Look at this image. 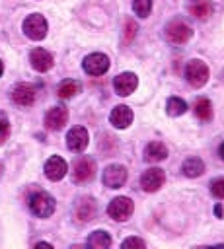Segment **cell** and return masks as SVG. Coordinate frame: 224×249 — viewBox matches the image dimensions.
<instances>
[{
    "label": "cell",
    "mask_w": 224,
    "mask_h": 249,
    "mask_svg": "<svg viewBox=\"0 0 224 249\" xmlns=\"http://www.w3.org/2000/svg\"><path fill=\"white\" fill-rule=\"evenodd\" d=\"M29 210L39 218H49L55 212V198L45 191H37L29 196Z\"/></svg>",
    "instance_id": "obj_1"
},
{
    "label": "cell",
    "mask_w": 224,
    "mask_h": 249,
    "mask_svg": "<svg viewBox=\"0 0 224 249\" xmlns=\"http://www.w3.org/2000/svg\"><path fill=\"white\" fill-rule=\"evenodd\" d=\"M185 78L193 88H203L208 80V66L203 60H189L185 68Z\"/></svg>",
    "instance_id": "obj_2"
},
{
    "label": "cell",
    "mask_w": 224,
    "mask_h": 249,
    "mask_svg": "<svg viewBox=\"0 0 224 249\" xmlns=\"http://www.w3.org/2000/svg\"><path fill=\"white\" fill-rule=\"evenodd\" d=\"M23 33L33 39V41H41L47 35V19L41 14H31L25 18L23 21Z\"/></svg>",
    "instance_id": "obj_3"
},
{
    "label": "cell",
    "mask_w": 224,
    "mask_h": 249,
    "mask_svg": "<svg viewBox=\"0 0 224 249\" xmlns=\"http://www.w3.org/2000/svg\"><path fill=\"white\" fill-rule=\"evenodd\" d=\"M82 68L90 76H101V74H105L109 70V56L103 54V53H92V54H88L84 58Z\"/></svg>",
    "instance_id": "obj_4"
},
{
    "label": "cell",
    "mask_w": 224,
    "mask_h": 249,
    "mask_svg": "<svg viewBox=\"0 0 224 249\" xmlns=\"http://www.w3.org/2000/svg\"><path fill=\"white\" fill-rule=\"evenodd\" d=\"M101 181L105 187L109 189H119L125 185L127 181V167L125 165H119V163H111L103 169V175H101Z\"/></svg>",
    "instance_id": "obj_5"
},
{
    "label": "cell",
    "mask_w": 224,
    "mask_h": 249,
    "mask_svg": "<svg viewBox=\"0 0 224 249\" xmlns=\"http://www.w3.org/2000/svg\"><path fill=\"white\" fill-rule=\"evenodd\" d=\"M134 210V204L129 196H117L109 202L107 206V214L113 218V220H119V222H125Z\"/></svg>",
    "instance_id": "obj_6"
},
{
    "label": "cell",
    "mask_w": 224,
    "mask_h": 249,
    "mask_svg": "<svg viewBox=\"0 0 224 249\" xmlns=\"http://www.w3.org/2000/svg\"><path fill=\"white\" fill-rule=\"evenodd\" d=\"M191 35H193V31H191V27H189L185 21L175 19V21H169V23L166 25V37H168L171 43H175V45L187 43V41L191 39Z\"/></svg>",
    "instance_id": "obj_7"
},
{
    "label": "cell",
    "mask_w": 224,
    "mask_h": 249,
    "mask_svg": "<svg viewBox=\"0 0 224 249\" xmlns=\"http://www.w3.org/2000/svg\"><path fill=\"white\" fill-rule=\"evenodd\" d=\"M164 181H166L164 171H162L160 167H150V169H146V171L142 173V177H140V187H142L146 193H156V191L164 185Z\"/></svg>",
    "instance_id": "obj_8"
},
{
    "label": "cell",
    "mask_w": 224,
    "mask_h": 249,
    "mask_svg": "<svg viewBox=\"0 0 224 249\" xmlns=\"http://www.w3.org/2000/svg\"><path fill=\"white\" fill-rule=\"evenodd\" d=\"M95 175V163L93 160L90 158H80L76 163H74V169H72V177L76 183H88L92 181Z\"/></svg>",
    "instance_id": "obj_9"
},
{
    "label": "cell",
    "mask_w": 224,
    "mask_h": 249,
    "mask_svg": "<svg viewBox=\"0 0 224 249\" xmlns=\"http://www.w3.org/2000/svg\"><path fill=\"white\" fill-rule=\"evenodd\" d=\"M35 95H37V89H35V86H31V84H18V86L12 89V101H14L16 105H21V107L33 105Z\"/></svg>",
    "instance_id": "obj_10"
},
{
    "label": "cell",
    "mask_w": 224,
    "mask_h": 249,
    "mask_svg": "<svg viewBox=\"0 0 224 249\" xmlns=\"http://www.w3.org/2000/svg\"><path fill=\"white\" fill-rule=\"evenodd\" d=\"M136 86H138V78H136V74H132V72H123V74H119V76L113 80L115 91H117L119 95H123V97L131 95V93L136 89Z\"/></svg>",
    "instance_id": "obj_11"
},
{
    "label": "cell",
    "mask_w": 224,
    "mask_h": 249,
    "mask_svg": "<svg viewBox=\"0 0 224 249\" xmlns=\"http://www.w3.org/2000/svg\"><path fill=\"white\" fill-rule=\"evenodd\" d=\"M88 140H90V136H88V130H86L84 126H74V128H70L68 134H66V146H68V150H72V152H82V150H86Z\"/></svg>",
    "instance_id": "obj_12"
},
{
    "label": "cell",
    "mask_w": 224,
    "mask_h": 249,
    "mask_svg": "<svg viewBox=\"0 0 224 249\" xmlns=\"http://www.w3.org/2000/svg\"><path fill=\"white\" fill-rule=\"evenodd\" d=\"M66 121H68V111L62 105H56V107L49 109L47 115H45V126L49 130H60L66 124Z\"/></svg>",
    "instance_id": "obj_13"
},
{
    "label": "cell",
    "mask_w": 224,
    "mask_h": 249,
    "mask_svg": "<svg viewBox=\"0 0 224 249\" xmlns=\"http://www.w3.org/2000/svg\"><path fill=\"white\" fill-rule=\"evenodd\" d=\"M68 171V165L62 158L58 156H53L45 161V175L51 179V181H60Z\"/></svg>",
    "instance_id": "obj_14"
},
{
    "label": "cell",
    "mask_w": 224,
    "mask_h": 249,
    "mask_svg": "<svg viewBox=\"0 0 224 249\" xmlns=\"http://www.w3.org/2000/svg\"><path fill=\"white\" fill-rule=\"evenodd\" d=\"M29 62H31V66L37 70V72H47V70H51V66H53V54L49 53V51H45V49H33L31 51V54H29Z\"/></svg>",
    "instance_id": "obj_15"
},
{
    "label": "cell",
    "mask_w": 224,
    "mask_h": 249,
    "mask_svg": "<svg viewBox=\"0 0 224 249\" xmlns=\"http://www.w3.org/2000/svg\"><path fill=\"white\" fill-rule=\"evenodd\" d=\"M109 121H111V124L115 128H127L132 123V111H131V107H127V105L113 107V111L109 115Z\"/></svg>",
    "instance_id": "obj_16"
},
{
    "label": "cell",
    "mask_w": 224,
    "mask_h": 249,
    "mask_svg": "<svg viewBox=\"0 0 224 249\" xmlns=\"http://www.w3.org/2000/svg\"><path fill=\"white\" fill-rule=\"evenodd\" d=\"M166 158H168V148H166L162 142L154 140V142L146 144V148H144V160H146V161L158 163V161H162V160H166Z\"/></svg>",
    "instance_id": "obj_17"
},
{
    "label": "cell",
    "mask_w": 224,
    "mask_h": 249,
    "mask_svg": "<svg viewBox=\"0 0 224 249\" xmlns=\"http://www.w3.org/2000/svg\"><path fill=\"white\" fill-rule=\"evenodd\" d=\"M80 82H76V80H64V82H60L58 84V88H56V95L60 97V99H70V97H74L76 93H80Z\"/></svg>",
    "instance_id": "obj_18"
},
{
    "label": "cell",
    "mask_w": 224,
    "mask_h": 249,
    "mask_svg": "<svg viewBox=\"0 0 224 249\" xmlns=\"http://www.w3.org/2000/svg\"><path fill=\"white\" fill-rule=\"evenodd\" d=\"M76 216H78V220H82V222H90V220L95 216V204H93V200H92V198H82V200L78 202Z\"/></svg>",
    "instance_id": "obj_19"
},
{
    "label": "cell",
    "mask_w": 224,
    "mask_h": 249,
    "mask_svg": "<svg viewBox=\"0 0 224 249\" xmlns=\"http://www.w3.org/2000/svg\"><path fill=\"white\" fill-rule=\"evenodd\" d=\"M181 171H183L187 177H199V175H203V171H205V163H203L201 158H189V160L183 161Z\"/></svg>",
    "instance_id": "obj_20"
},
{
    "label": "cell",
    "mask_w": 224,
    "mask_h": 249,
    "mask_svg": "<svg viewBox=\"0 0 224 249\" xmlns=\"http://www.w3.org/2000/svg\"><path fill=\"white\" fill-rule=\"evenodd\" d=\"M111 245V237L107 231L103 230H97L93 231L90 237H88V247H93V249H107Z\"/></svg>",
    "instance_id": "obj_21"
},
{
    "label": "cell",
    "mask_w": 224,
    "mask_h": 249,
    "mask_svg": "<svg viewBox=\"0 0 224 249\" xmlns=\"http://www.w3.org/2000/svg\"><path fill=\"white\" fill-rule=\"evenodd\" d=\"M195 115L199 119H203V121H208L212 117V105H210V101L206 97H199L195 101Z\"/></svg>",
    "instance_id": "obj_22"
},
{
    "label": "cell",
    "mask_w": 224,
    "mask_h": 249,
    "mask_svg": "<svg viewBox=\"0 0 224 249\" xmlns=\"http://www.w3.org/2000/svg\"><path fill=\"white\" fill-rule=\"evenodd\" d=\"M166 111L171 117H179V115H183L187 111V103L181 97H169L168 99V105H166Z\"/></svg>",
    "instance_id": "obj_23"
},
{
    "label": "cell",
    "mask_w": 224,
    "mask_h": 249,
    "mask_svg": "<svg viewBox=\"0 0 224 249\" xmlns=\"http://www.w3.org/2000/svg\"><path fill=\"white\" fill-rule=\"evenodd\" d=\"M189 10H191V14H193L197 19H206V18L212 14V4L206 2V0H201V2L193 4Z\"/></svg>",
    "instance_id": "obj_24"
},
{
    "label": "cell",
    "mask_w": 224,
    "mask_h": 249,
    "mask_svg": "<svg viewBox=\"0 0 224 249\" xmlns=\"http://www.w3.org/2000/svg\"><path fill=\"white\" fill-rule=\"evenodd\" d=\"M132 10L138 18H148L152 10V0H132Z\"/></svg>",
    "instance_id": "obj_25"
},
{
    "label": "cell",
    "mask_w": 224,
    "mask_h": 249,
    "mask_svg": "<svg viewBox=\"0 0 224 249\" xmlns=\"http://www.w3.org/2000/svg\"><path fill=\"white\" fill-rule=\"evenodd\" d=\"M210 193L216 198H224V177H218V179L210 181Z\"/></svg>",
    "instance_id": "obj_26"
},
{
    "label": "cell",
    "mask_w": 224,
    "mask_h": 249,
    "mask_svg": "<svg viewBox=\"0 0 224 249\" xmlns=\"http://www.w3.org/2000/svg\"><path fill=\"white\" fill-rule=\"evenodd\" d=\"M10 136V123L6 121V117H0V144H4Z\"/></svg>",
    "instance_id": "obj_27"
},
{
    "label": "cell",
    "mask_w": 224,
    "mask_h": 249,
    "mask_svg": "<svg viewBox=\"0 0 224 249\" xmlns=\"http://www.w3.org/2000/svg\"><path fill=\"white\" fill-rule=\"evenodd\" d=\"M123 247H140V249H144L146 243L142 239H138V237H129V239L123 241Z\"/></svg>",
    "instance_id": "obj_28"
},
{
    "label": "cell",
    "mask_w": 224,
    "mask_h": 249,
    "mask_svg": "<svg viewBox=\"0 0 224 249\" xmlns=\"http://www.w3.org/2000/svg\"><path fill=\"white\" fill-rule=\"evenodd\" d=\"M134 35H136V23L132 19H129L127 21V33H125V37H127V41H131Z\"/></svg>",
    "instance_id": "obj_29"
},
{
    "label": "cell",
    "mask_w": 224,
    "mask_h": 249,
    "mask_svg": "<svg viewBox=\"0 0 224 249\" xmlns=\"http://www.w3.org/2000/svg\"><path fill=\"white\" fill-rule=\"evenodd\" d=\"M218 152H220V158H222V160H224V142H222V144H220V150H218Z\"/></svg>",
    "instance_id": "obj_30"
},
{
    "label": "cell",
    "mask_w": 224,
    "mask_h": 249,
    "mask_svg": "<svg viewBox=\"0 0 224 249\" xmlns=\"http://www.w3.org/2000/svg\"><path fill=\"white\" fill-rule=\"evenodd\" d=\"M2 72H4V64H2V60H0V76H2Z\"/></svg>",
    "instance_id": "obj_31"
},
{
    "label": "cell",
    "mask_w": 224,
    "mask_h": 249,
    "mask_svg": "<svg viewBox=\"0 0 224 249\" xmlns=\"http://www.w3.org/2000/svg\"><path fill=\"white\" fill-rule=\"evenodd\" d=\"M0 173H2V165H0Z\"/></svg>",
    "instance_id": "obj_32"
}]
</instances>
